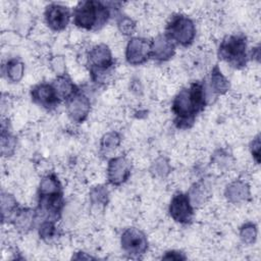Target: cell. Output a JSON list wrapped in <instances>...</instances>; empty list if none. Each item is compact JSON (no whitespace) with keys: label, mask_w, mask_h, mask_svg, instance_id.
Wrapping results in <instances>:
<instances>
[{"label":"cell","mask_w":261,"mask_h":261,"mask_svg":"<svg viewBox=\"0 0 261 261\" xmlns=\"http://www.w3.org/2000/svg\"><path fill=\"white\" fill-rule=\"evenodd\" d=\"M206 105V92L199 82L193 83L189 89L180 90L172 102V111L175 114V125L179 128H189L194 124L196 114Z\"/></svg>","instance_id":"6da1fadb"},{"label":"cell","mask_w":261,"mask_h":261,"mask_svg":"<svg viewBox=\"0 0 261 261\" xmlns=\"http://www.w3.org/2000/svg\"><path fill=\"white\" fill-rule=\"evenodd\" d=\"M73 22L85 30H99L110 16L109 8L99 1L80 2L73 10Z\"/></svg>","instance_id":"7a4b0ae2"},{"label":"cell","mask_w":261,"mask_h":261,"mask_svg":"<svg viewBox=\"0 0 261 261\" xmlns=\"http://www.w3.org/2000/svg\"><path fill=\"white\" fill-rule=\"evenodd\" d=\"M218 56L229 65L240 68L247 63V41L242 34L226 36L218 48Z\"/></svg>","instance_id":"3957f363"},{"label":"cell","mask_w":261,"mask_h":261,"mask_svg":"<svg viewBox=\"0 0 261 261\" xmlns=\"http://www.w3.org/2000/svg\"><path fill=\"white\" fill-rule=\"evenodd\" d=\"M165 35L174 44L189 46L196 36L194 21L184 14H174L166 24Z\"/></svg>","instance_id":"277c9868"},{"label":"cell","mask_w":261,"mask_h":261,"mask_svg":"<svg viewBox=\"0 0 261 261\" xmlns=\"http://www.w3.org/2000/svg\"><path fill=\"white\" fill-rule=\"evenodd\" d=\"M120 244L122 250L132 256L143 255L148 249L147 237L136 227H128L122 232Z\"/></svg>","instance_id":"5b68a950"},{"label":"cell","mask_w":261,"mask_h":261,"mask_svg":"<svg viewBox=\"0 0 261 261\" xmlns=\"http://www.w3.org/2000/svg\"><path fill=\"white\" fill-rule=\"evenodd\" d=\"M152 41L146 38L134 37L132 38L125 49L126 61L132 65H140L145 63L151 57Z\"/></svg>","instance_id":"8992f818"},{"label":"cell","mask_w":261,"mask_h":261,"mask_svg":"<svg viewBox=\"0 0 261 261\" xmlns=\"http://www.w3.org/2000/svg\"><path fill=\"white\" fill-rule=\"evenodd\" d=\"M169 214L171 218L179 223H189L194 215V209L188 194H175L169 204Z\"/></svg>","instance_id":"52a82bcc"},{"label":"cell","mask_w":261,"mask_h":261,"mask_svg":"<svg viewBox=\"0 0 261 261\" xmlns=\"http://www.w3.org/2000/svg\"><path fill=\"white\" fill-rule=\"evenodd\" d=\"M65 103L67 114L75 122H83L90 113L91 102L80 90H76L69 98H67Z\"/></svg>","instance_id":"ba28073f"},{"label":"cell","mask_w":261,"mask_h":261,"mask_svg":"<svg viewBox=\"0 0 261 261\" xmlns=\"http://www.w3.org/2000/svg\"><path fill=\"white\" fill-rule=\"evenodd\" d=\"M31 95L35 103L48 110L56 108L61 100L52 84L50 85L46 83H41L39 85H36L32 89Z\"/></svg>","instance_id":"9c48e42d"},{"label":"cell","mask_w":261,"mask_h":261,"mask_svg":"<svg viewBox=\"0 0 261 261\" xmlns=\"http://www.w3.org/2000/svg\"><path fill=\"white\" fill-rule=\"evenodd\" d=\"M132 165L123 156L114 157L109 160L107 166V178L113 186H119L126 181L130 175Z\"/></svg>","instance_id":"30bf717a"},{"label":"cell","mask_w":261,"mask_h":261,"mask_svg":"<svg viewBox=\"0 0 261 261\" xmlns=\"http://www.w3.org/2000/svg\"><path fill=\"white\" fill-rule=\"evenodd\" d=\"M70 19L69 9L61 4L52 3L46 7L45 20L48 27L53 31L64 30Z\"/></svg>","instance_id":"8fae6325"},{"label":"cell","mask_w":261,"mask_h":261,"mask_svg":"<svg viewBox=\"0 0 261 261\" xmlns=\"http://www.w3.org/2000/svg\"><path fill=\"white\" fill-rule=\"evenodd\" d=\"M87 62L90 69H106L114 66L111 51L105 44L92 47L88 52Z\"/></svg>","instance_id":"7c38bea8"},{"label":"cell","mask_w":261,"mask_h":261,"mask_svg":"<svg viewBox=\"0 0 261 261\" xmlns=\"http://www.w3.org/2000/svg\"><path fill=\"white\" fill-rule=\"evenodd\" d=\"M175 51V44L165 35H158L152 41L151 57L159 61H166L171 58Z\"/></svg>","instance_id":"4fadbf2b"},{"label":"cell","mask_w":261,"mask_h":261,"mask_svg":"<svg viewBox=\"0 0 261 261\" xmlns=\"http://www.w3.org/2000/svg\"><path fill=\"white\" fill-rule=\"evenodd\" d=\"M225 197L227 201L233 204H238L247 201L250 198V188L247 182L243 180H234L230 182L225 189Z\"/></svg>","instance_id":"5bb4252c"},{"label":"cell","mask_w":261,"mask_h":261,"mask_svg":"<svg viewBox=\"0 0 261 261\" xmlns=\"http://www.w3.org/2000/svg\"><path fill=\"white\" fill-rule=\"evenodd\" d=\"M52 85L55 91L57 92L58 96L60 97V99L66 100L77 90L74 84L71 82V80L65 74L57 75V77L54 80Z\"/></svg>","instance_id":"9a60e30c"},{"label":"cell","mask_w":261,"mask_h":261,"mask_svg":"<svg viewBox=\"0 0 261 261\" xmlns=\"http://www.w3.org/2000/svg\"><path fill=\"white\" fill-rule=\"evenodd\" d=\"M14 225L19 230H27L31 228L34 223L35 216L34 211L31 209H18L14 212L11 217Z\"/></svg>","instance_id":"2e32d148"},{"label":"cell","mask_w":261,"mask_h":261,"mask_svg":"<svg viewBox=\"0 0 261 261\" xmlns=\"http://www.w3.org/2000/svg\"><path fill=\"white\" fill-rule=\"evenodd\" d=\"M210 86L214 93L216 94H224L229 89L228 80L222 74L217 65L212 68L211 77H210Z\"/></svg>","instance_id":"e0dca14e"},{"label":"cell","mask_w":261,"mask_h":261,"mask_svg":"<svg viewBox=\"0 0 261 261\" xmlns=\"http://www.w3.org/2000/svg\"><path fill=\"white\" fill-rule=\"evenodd\" d=\"M61 193V186L55 174H47L45 175L39 186V196L45 195H53Z\"/></svg>","instance_id":"ac0fdd59"},{"label":"cell","mask_w":261,"mask_h":261,"mask_svg":"<svg viewBox=\"0 0 261 261\" xmlns=\"http://www.w3.org/2000/svg\"><path fill=\"white\" fill-rule=\"evenodd\" d=\"M5 73L7 76V80H9L12 83L19 82L24 73V65L23 63L16 58L10 59L7 61L5 65Z\"/></svg>","instance_id":"d6986e66"},{"label":"cell","mask_w":261,"mask_h":261,"mask_svg":"<svg viewBox=\"0 0 261 261\" xmlns=\"http://www.w3.org/2000/svg\"><path fill=\"white\" fill-rule=\"evenodd\" d=\"M90 200L93 206H105L108 202V191L102 186L95 187L90 192Z\"/></svg>","instance_id":"ffe728a7"},{"label":"cell","mask_w":261,"mask_h":261,"mask_svg":"<svg viewBox=\"0 0 261 261\" xmlns=\"http://www.w3.org/2000/svg\"><path fill=\"white\" fill-rule=\"evenodd\" d=\"M1 208H2V218L5 217L6 214H8V218H11L14 212L17 210V202L11 195L2 193Z\"/></svg>","instance_id":"44dd1931"},{"label":"cell","mask_w":261,"mask_h":261,"mask_svg":"<svg viewBox=\"0 0 261 261\" xmlns=\"http://www.w3.org/2000/svg\"><path fill=\"white\" fill-rule=\"evenodd\" d=\"M16 147V140L13 136L2 130L1 134V154L3 156H11Z\"/></svg>","instance_id":"7402d4cb"},{"label":"cell","mask_w":261,"mask_h":261,"mask_svg":"<svg viewBox=\"0 0 261 261\" xmlns=\"http://www.w3.org/2000/svg\"><path fill=\"white\" fill-rule=\"evenodd\" d=\"M240 237L241 240L245 244H253L256 241L257 238V227L254 223L252 222H247L245 223L241 228H240Z\"/></svg>","instance_id":"603a6c76"},{"label":"cell","mask_w":261,"mask_h":261,"mask_svg":"<svg viewBox=\"0 0 261 261\" xmlns=\"http://www.w3.org/2000/svg\"><path fill=\"white\" fill-rule=\"evenodd\" d=\"M120 144V137L116 132H110L103 136L101 139V147L105 151L115 149Z\"/></svg>","instance_id":"cb8c5ba5"},{"label":"cell","mask_w":261,"mask_h":261,"mask_svg":"<svg viewBox=\"0 0 261 261\" xmlns=\"http://www.w3.org/2000/svg\"><path fill=\"white\" fill-rule=\"evenodd\" d=\"M56 233L55 221L53 220H45L41 223L39 227V236L44 241H49L54 238Z\"/></svg>","instance_id":"d4e9b609"},{"label":"cell","mask_w":261,"mask_h":261,"mask_svg":"<svg viewBox=\"0 0 261 261\" xmlns=\"http://www.w3.org/2000/svg\"><path fill=\"white\" fill-rule=\"evenodd\" d=\"M119 32L124 36H130L136 31V22L128 16H121L117 21Z\"/></svg>","instance_id":"484cf974"},{"label":"cell","mask_w":261,"mask_h":261,"mask_svg":"<svg viewBox=\"0 0 261 261\" xmlns=\"http://www.w3.org/2000/svg\"><path fill=\"white\" fill-rule=\"evenodd\" d=\"M170 166L168 164V161L164 157H159L152 165V171L155 175L164 177L169 173Z\"/></svg>","instance_id":"4316f807"},{"label":"cell","mask_w":261,"mask_h":261,"mask_svg":"<svg viewBox=\"0 0 261 261\" xmlns=\"http://www.w3.org/2000/svg\"><path fill=\"white\" fill-rule=\"evenodd\" d=\"M51 67L52 69L56 72L57 75H61V74H65L64 70H65V62L62 56H55L52 60H51Z\"/></svg>","instance_id":"83f0119b"},{"label":"cell","mask_w":261,"mask_h":261,"mask_svg":"<svg viewBox=\"0 0 261 261\" xmlns=\"http://www.w3.org/2000/svg\"><path fill=\"white\" fill-rule=\"evenodd\" d=\"M251 151H252V154H253V157L255 158L256 162L259 163L260 162V138L259 136H257L252 144H251Z\"/></svg>","instance_id":"f1b7e54d"},{"label":"cell","mask_w":261,"mask_h":261,"mask_svg":"<svg viewBox=\"0 0 261 261\" xmlns=\"http://www.w3.org/2000/svg\"><path fill=\"white\" fill-rule=\"evenodd\" d=\"M162 259H165V260H170V259L171 260H184V259H186V257L180 252L169 251V252H166V254L162 257Z\"/></svg>","instance_id":"f546056e"}]
</instances>
